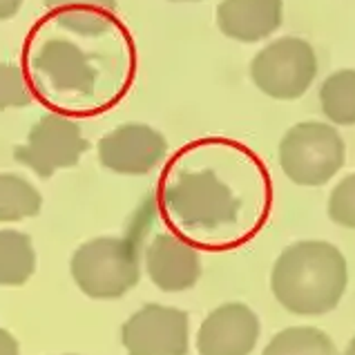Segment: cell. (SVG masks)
Here are the masks:
<instances>
[{
    "label": "cell",
    "instance_id": "8",
    "mask_svg": "<svg viewBox=\"0 0 355 355\" xmlns=\"http://www.w3.org/2000/svg\"><path fill=\"white\" fill-rule=\"evenodd\" d=\"M190 318L186 311L146 304L121 329L128 355H188Z\"/></svg>",
    "mask_w": 355,
    "mask_h": 355
},
{
    "label": "cell",
    "instance_id": "20",
    "mask_svg": "<svg viewBox=\"0 0 355 355\" xmlns=\"http://www.w3.org/2000/svg\"><path fill=\"white\" fill-rule=\"evenodd\" d=\"M0 355H20L18 340L5 329H0Z\"/></svg>",
    "mask_w": 355,
    "mask_h": 355
},
{
    "label": "cell",
    "instance_id": "16",
    "mask_svg": "<svg viewBox=\"0 0 355 355\" xmlns=\"http://www.w3.org/2000/svg\"><path fill=\"white\" fill-rule=\"evenodd\" d=\"M40 206H43V197L25 177L0 172V221H23L36 217Z\"/></svg>",
    "mask_w": 355,
    "mask_h": 355
},
{
    "label": "cell",
    "instance_id": "1",
    "mask_svg": "<svg viewBox=\"0 0 355 355\" xmlns=\"http://www.w3.org/2000/svg\"><path fill=\"white\" fill-rule=\"evenodd\" d=\"M347 284L349 268L340 248L318 239L291 243L270 272L272 295L295 315H324L338 309Z\"/></svg>",
    "mask_w": 355,
    "mask_h": 355
},
{
    "label": "cell",
    "instance_id": "13",
    "mask_svg": "<svg viewBox=\"0 0 355 355\" xmlns=\"http://www.w3.org/2000/svg\"><path fill=\"white\" fill-rule=\"evenodd\" d=\"M56 25L78 36H101L116 23V0H45Z\"/></svg>",
    "mask_w": 355,
    "mask_h": 355
},
{
    "label": "cell",
    "instance_id": "14",
    "mask_svg": "<svg viewBox=\"0 0 355 355\" xmlns=\"http://www.w3.org/2000/svg\"><path fill=\"white\" fill-rule=\"evenodd\" d=\"M36 270L32 237L18 230H0V286H23Z\"/></svg>",
    "mask_w": 355,
    "mask_h": 355
},
{
    "label": "cell",
    "instance_id": "22",
    "mask_svg": "<svg viewBox=\"0 0 355 355\" xmlns=\"http://www.w3.org/2000/svg\"><path fill=\"white\" fill-rule=\"evenodd\" d=\"M344 355H355V338L349 342V347H347V351H344Z\"/></svg>",
    "mask_w": 355,
    "mask_h": 355
},
{
    "label": "cell",
    "instance_id": "10",
    "mask_svg": "<svg viewBox=\"0 0 355 355\" xmlns=\"http://www.w3.org/2000/svg\"><path fill=\"white\" fill-rule=\"evenodd\" d=\"M259 340V318L246 304L230 302L210 311L197 333L199 355H250Z\"/></svg>",
    "mask_w": 355,
    "mask_h": 355
},
{
    "label": "cell",
    "instance_id": "5",
    "mask_svg": "<svg viewBox=\"0 0 355 355\" xmlns=\"http://www.w3.org/2000/svg\"><path fill=\"white\" fill-rule=\"evenodd\" d=\"M318 76V56L304 38L272 40L252 58L250 78L263 94L277 101L304 96Z\"/></svg>",
    "mask_w": 355,
    "mask_h": 355
},
{
    "label": "cell",
    "instance_id": "7",
    "mask_svg": "<svg viewBox=\"0 0 355 355\" xmlns=\"http://www.w3.org/2000/svg\"><path fill=\"white\" fill-rule=\"evenodd\" d=\"M34 80L47 94L87 98L96 85V72L85 52L72 40L47 38L29 56Z\"/></svg>",
    "mask_w": 355,
    "mask_h": 355
},
{
    "label": "cell",
    "instance_id": "15",
    "mask_svg": "<svg viewBox=\"0 0 355 355\" xmlns=\"http://www.w3.org/2000/svg\"><path fill=\"white\" fill-rule=\"evenodd\" d=\"M320 105L333 125H355V69H340L324 80Z\"/></svg>",
    "mask_w": 355,
    "mask_h": 355
},
{
    "label": "cell",
    "instance_id": "17",
    "mask_svg": "<svg viewBox=\"0 0 355 355\" xmlns=\"http://www.w3.org/2000/svg\"><path fill=\"white\" fill-rule=\"evenodd\" d=\"M261 355H338L333 340L315 327H291L279 331Z\"/></svg>",
    "mask_w": 355,
    "mask_h": 355
},
{
    "label": "cell",
    "instance_id": "6",
    "mask_svg": "<svg viewBox=\"0 0 355 355\" xmlns=\"http://www.w3.org/2000/svg\"><path fill=\"white\" fill-rule=\"evenodd\" d=\"M87 148L78 121L49 112L32 125L25 144L14 148V159L40 179H49L58 170L74 168Z\"/></svg>",
    "mask_w": 355,
    "mask_h": 355
},
{
    "label": "cell",
    "instance_id": "11",
    "mask_svg": "<svg viewBox=\"0 0 355 355\" xmlns=\"http://www.w3.org/2000/svg\"><path fill=\"white\" fill-rule=\"evenodd\" d=\"M146 270L152 284L161 291H188L201 277L199 250L186 239L161 232L146 250Z\"/></svg>",
    "mask_w": 355,
    "mask_h": 355
},
{
    "label": "cell",
    "instance_id": "23",
    "mask_svg": "<svg viewBox=\"0 0 355 355\" xmlns=\"http://www.w3.org/2000/svg\"><path fill=\"white\" fill-rule=\"evenodd\" d=\"M172 3H199V0H172Z\"/></svg>",
    "mask_w": 355,
    "mask_h": 355
},
{
    "label": "cell",
    "instance_id": "19",
    "mask_svg": "<svg viewBox=\"0 0 355 355\" xmlns=\"http://www.w3.org/2000/svg\"><path fill=\"white\" fill-rule=\"evenodd\" d=\"M329 217L333 224L355 230V172L333 188L329 197Z\"/></svg>",
    "mask_w": 355,
    "mask_h": 355
},
{
    "label": "cell",
    "instance_id": "12",
    "mask_svg": "<svg viewBox=\"0 0 355 355\" xmlns=\"http://www.w3.org/2000/svg\"><path fill=\"white\" fill-rule=\"evenodd\" d=\"M282 0H221L217 25L221 34L239 43H257L282 27Z\"/></svg>",
    "mask_w": 355,
    "mask_h": 355
},
{
    "label": "cell",
    "instance_id": "3",
    "mask_svg": "<svg viewBox=\"0 0 355 355\" xmlns=\"http://www.w3.org/2000/svg\"><path fill=\"white\" fill-rule=\"evenodd\" d=\"M76 286L92 300L123 297L141 279L139 248L125 237H96L85 241L69 263Z\"/></svg>",
    "mask_w": 355,
    "mask_h": 355
},
{
    "label": "cell",
    "instance_id": "4",
    "mask_svg": "<svg viewBox=\"0 0 355 355\" xmlns=\"http://www.w3.org/2000/svg\"><path fill=\"white\" fill-rule=\"evenodd\" d=\"M347 148L340 132L318 121L293 125L279 144V166L297 186H324L344 166Z\"/></svg>",
    "mask_w": 355,
    "mask_h": 355
},
{
    "label": "cell",
    "instance_id": "9",
    "mask_svg": "<svg viewBox=\"0 0 355 355\" xmlns=\"http://www.w3.org/2000/svg\"><path fill=\"white\" fill-rule=\"evenodd\" d=\"M101 166L116 175H148L166 159V137L146 123H125L98 141Z\"/></svg>",
    "mask_w": 355,
    "mask_h": 355
},
{
    "label": "cell",
    "instance_id": "2",
    "mask_svg": "<svg viewBox=\"0 0 355 355\" xmlns=\"http://www.w3.org/2000/svg\"><path fill=\"white\" fill-rule=\"evenodd\" d=\"M164 208L188 230L215 232L237 221L239 199L212 170H184L166 184Z\"/></svg>",
    "mask_w": 355,
    "mask_h": 355
},
{
    "label": "cell",
    "instance_id": "21",
    "mask_svg": "<svg viewBox=\"0 0 355 355\" xmlns=\"http://www.w3.org/2000/svg\"><path fill=\"white\" fill-rule=\"evenodd\" d=\"M23 3H25V0H0V20L14 18L20 12Z\"/></svg>",
    "mask_w": 355,
    "mask_h": 355
},
{
    "label": "cell",
    "instance_id": "18",
    "mask_svg": "<svg viewBox=\"0 0 355 355\" xmlns=\"http://www.w3.org/2000/svg\"><path fill=\"white\" fill-rule=\"evenodd\" d=\"M29 103H32V92L23 69L12 63H0V110L27 107Z\"/></svg>",
    "mask_w": 355,
    "mask_h": 355
}]
</instances>
